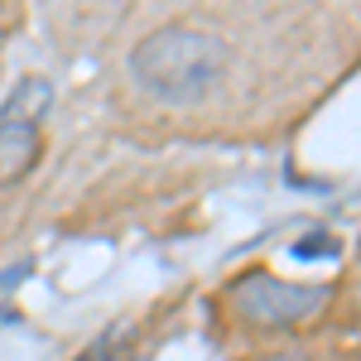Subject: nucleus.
Returning <instances> with one entry per match:
<instances>
[{
	"mask_svg": "<svg viewBox=\"0 0 361 361\" xmlns=\"http://www.w3.org/2000/svg\"><path fill=\"white\" fill-rule=\"evenodd\" d=\"M222 68H226V49L212 34L178 29V25L154 29L130 54L135 82L145 92H154L159 102H173V106H188L197 97H207L212 82L222 78Z\"/></svg>",
	"mask_w": 361,
	"mask_h": 361,
	"instance_id": "nucleus-1",
	"label": "nucleus"
},
{
	"mask_svg": "<svg viewBox=\"0 0 361 361\" xmlns=\"http://www.w3.org/2000/svg\"><path fill=\"white\" fill-rule=\"evenodd\" d=\"M39 149H44V135H39V121H25V116H5L0 111V188L25 178L29 169L39 164Z\"/></svg>",
	"mask_w": 361,
	"mask_h": 361,
	"instance_id": "nucleus-3",
	"label": "nucleus"
},
{
	"mask_svg": "<svg viewBox=\"0 0 361 361\" xmlns=\"http://www.w3.org/2000/svg\"><path fill=\"white\" fill-rule=\"evenodd\" d=\"M328 284H289V279L270 275V270H250V275L236 279L231 299L241 308V318L260 323V328H294V323H308L318 308L328 304Z\"/></svg>",
	"mask_w": 361,
	"mask_h": 361,
	"instance_id": "nucleus-2",
	"label": "nucleus"
},
{
	"mask_svg": "<svg viewBox=\"0 0 361 361\" xmlns=\"http://www.w3.org/2000/svg\"><path fill=\"white\" fill-rule=\"evenodd\" d=\"M337 260V241L328 236V231H308L304 241H294V260Z\"/></svg>",
	"mask_w": 361,
	"mask_h": 361,
	"instance_id": "nucleus-4",
	"label": "nucleus"
}]
</instances>
